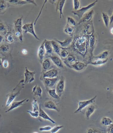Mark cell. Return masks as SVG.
I'll list each match as a JSON object with an SVG mask.
<instances>
[{
  "label": "cell",
  "instance_id": "12",
  "mask_svg": "<svg viewBox=\"0 0 113 133\" xmlns=\"http://www.w3.org/2000/svg\"><path fill=\"white\" fill-rule=\"evenodd\" d=\"M87 66V64L81 62H75L74 64L71 65V68L77 71H81L84 70Z\"/></svg>",
  "mask_w": 113,
  "mask_h": 133
},
{
  "label": "cell",
  "instance_id": "17",
  "mask_svg": "<svg viewBox=\"0 0 113 133\" xmlns=\"http://www.w3.org/2000/svg\"><path fill=\"white\" fill-rule=\"evenodd\" d=\"M27 100H29L28 99L25 98V99H24L22 101H20L13 102L12 103L11 106L9 109H8V110H6V113L9 112V111H10L11 110H13L14 109H16V108L19 107L23 104V103H24V102L27 101Z\"/></svg>",
  "mask_w": 113,
  "mask_h": 133
},
{
  "label": "cell",
  "instance_id": "22",
  "mask_svg": "<svg viewBox=\"0 0 113 133\" xmlns=\"http://www.w3.org/2000/svg\"><path fill=\"white\" fill-rule=\"evenodd\" d=\"M94 11L92 10L90 12H89L88 13L86 14L84 16H83V17L80 19V21L79 22V24L83 23V22H88L90 21L92 18V16L93 14Z\"/></svg>",
  "mask_w": 113,
  "mask_h": 133
},
{
  "label": "cell",
  "instance_id": "7",
  "mask_svg": "<svg viewBox=\"0 0 113 133\" xmlns=\"http://www.w3.org/2000/svg\"><path fill=\"white\" fill-rule=\"evenodd\" d=\"M65 78H64L63 76H62L59 80V82L57 83L56 89V92L60 97L62 96V94L63 93L65 90Z\"/></svg>",
  "mask_w": 113,
  "mask_h": 133
},
{
  "label": "cell",
  "instance_id": "18",
  "mask_svg": "<svg viewBox=\"0 0 113 133\" xmlns=\"http://www.w3.org/2000/svg\"><path fill=\"white\" fill-rule=\"evenodd\" d=\"M8 2L10 3L17 5H23L28 3H32L35 6H37V4L34 1H21V0H10Z\"/></svg>",
  "mask_w": 113,
  "mask_h": 133
},
{
  "label": "cell",
  "instance_id": "15",
  "mask_svg": "<svg viewBox=\"0 0 113 133\" xmlns=\"http://www.w3.org/2000/svg\"><path fill=\"white\" fill-rule=\"evenodd\" d=\"M56 41L60 44V46L62 49H65L68 48L72 43V37L68 38L63 41H61L56 39Z\"/></svg>",
  "mask_w": 113,
  "mask_h": 133
},
{
  "label": "cell",
  "instance_id": "26",
  "mask_svg": "<svg viewBox=\"0 0 113 133\" xmlns=\"http://www.w3.org/2000/svg\"><path fill=\"white\" fill-rule=\"evenodd\" d=\"M51 43L53 47V50L55 51V53L58 55H60L62 48L60 47V45L58 44V43L55 41H51Z\"/></svg>",
  "mask_w": 113,
  "mask_h": 133
},
{
  "label": "cell",
  "instance_id": "45",
  "mask_svg": "<svg viewBox=\"0 0 113 133\" xmlns=\"http://www.w3.org/2000/svg\"><path fill=\"white\" fill-rule=\"evenodd\" d=\"M2 66L4 68H7L9 66V62L7 60L5 59L2 62Z\"/></svg>",
  "mask_w": 113,
  "mask_h": 133
},
{
  "label": "cell",
  "instance_id": "46",
  "mask_svg": "<svg viewBox=\"0 0 113 133\" xmlns=\"http://www.w3.org/2000/svg\"><path fill=\"white\" fill-rule=\"evenodd\" d=\"M97 130L95 129L89 128L87 130V133H96V132L97 131Z\"/></svg>",
  "mask_w": 113,
  "mask_h": 133
},
{
  "label": "cell",
  "instance_id": "42",
  "mask_svg": "<svg viewBox=\"0 0 113 133\" xmlns=\"http://www.w3.org/2000/svg\"><path fill=\"white\" fill-rule=\"evenodd\" d=\"M7 7V4L5 1H0V11H2L5 9Z\"/></svg>",
  "mask_w": 113,
  "mask_h": 133
},
{
  "label": "cell",
  "instance_id": "16",
  "mask_svg": "<svg viewBox=\"0 0 113 133\" xmlns=\"http://www.w3.org/2000/svg\"><path fill=\"white\" fill-rule=\"evenodd\" d=\"M20 90H19L17 92H12V93L9 95L8 99L6 102V107H8L10 106L11 103H12L13 102L14 100L15 99V98L17 97V96L20 94Z\"/></svg>",
  "mask_w": 113,
  "mask_h": 133
},
{
  "label": "cell",
  "instance_id": "33",
  "mask_svg": "<svg viewBox=\"0 0 113 133\" xmlns=\"http://www.w3.org/2000/svg\"><path fill=\"white\" fill-rule=\"evenodd\" d=\"M48 92L49 95L53 98L56 99H58L60 98V96L57 94L55 89H48Z\"/></svg>",
  "mask_w": 113,
  "mask_h": 133
},
{
  "label": "cell",
  "instance_id": "41",
  "mask_svg": "<svg viewBox=\"0 0 113 133\" xmlns=\"http://www.w3.org/2000/svg\"><path fill=\"white\" fill-rule=\"evenodd\" d=\"M63 125H57L53 128H52L51 130H50L51 133H57L61 129L63 128Z\"/></svg>",
  "mask_w": 113,
  "mask_h": 133
},
{
  "label": "cell",
  "instance_id": "21",
  "mask_svg": "<svg viewBox=\"0 0 113 133\" xmlns=\"http://www.w3.org/2000/svg\"><path fill=\"white\" fill-rule=\"evenodd\" d=\"M44 107L47 109L53 110H56L57 112H59V110L57 108L56 105L55 104V103L54 102L51 100L46 102L44 103Z\"/></svg>",
  "mask_w": 113,
  "mask_h": 133
},
{
  "label": "cell",
  "instance_id": "34",
  "mask_svg": "<svg viewBox=\"0 0 113 133\" xmlns=\"http://www.w3.org/2000/svg\"><path fill=\"white\" fill-rule=\"evenodd\" d=\"M6 41L9 43H13L14 41V36L11 32H7L6 33Z\"/></svg>",
  "mask_w": 113,
  "mask_h": 133
},
{
  "label": "cell",
  "instance_id": "47",
  "mask_svg": "<svg viewBox=\"0 0 113 133\" xmlns=\"http://www.w3.org/2000/svg\"><path fill=\"white\" fill-rule=\"evenodd\" d=\"M107 133H113V123L110 126H109Z\"/></svg>",
  "mask_w": 113,
  "mask_h": 133
},
{
  "label": "cell",
  "instance_id": "30",
  "mask_svg": "<svg viewBox=\"0 0 113 133\" xmlns=\"http://www.w3.org/2000/svg\"><path fill=\"white\" fill-rule=\"evenodd\" d=\"M77 62V60L74 56L71 55H69V56L65 59V62L67 65L70 68V64L73 63V64Z\"/></svg>",
  "mask_w": 113,
  "mask_h": 133
},
{
  "label": "cell",
  "instance_id": "10",
  "mask_svg": "<svg viewBox=\"0 0 113 133\" xmlns=\"http://www.w3.org/2000/svg\"><path fill=\"white\" fill-rule=\"evenodd\" d=\"M50 57L53 63L56 65L57 68H64L62 61L59 57L56 55H54L50 56Z\"/></svg>",
  "mask_w": 113,
  "mask_h": 133
},
{
  "label": "cell",
  "instance_id": "2",
  "mask_svg": "<svg viewBox=\"0 0 113 133\" xmlns=\"http://www.w3.org/2000/svg\"><path fill=\"white\" fill-rule=\"evenodd\" d=\"M22 18L17 19L14 22V31L15 36L19 38L20 41H23V34H22Z\"/></svg>",
  "mask_w": 113,
  "mask_h": 133
},
{
  "label": "cell",
  "instance_id": "13",
  "mask_svg": "<svg viewBox=\"0 0 113 133\" xmlns=\"http://www.w3.org/2000/svg\"><path fill=\"white\" fill-rule=\"evenodd\" d=\"M44 46L45 49L46 54L49 55L53 53L54 50H53V47L51 43V41L45 39L44 41Z\"/></svg>",
  "mask_w": 113,
  "mask_h": 133
},
{
  "label": "cell",
  "instance_id": "20",
  "mask_svg": "<svg viewBox=\"0 0 113 133\" xmlns=\"http://www.w3.org/2000/svg\"><path fill=\"white\" fill-rule=\"evenodd\" d=\"M65 2H66V1H65V0H59L57 2L56 9L57 10L59 11L60 18H62V17H63V9Z\"/></svg>",
  "mask_w": 113,
  "mask_h": 133
},
{
  "label": "cell",
  "instance_id": "32",
  "mask_svg": "<svg viewBox=\"0 0 113 133\" xmlns=\"http://www.w3.org/2000/svg\"><path fill=\"white\" fill-rule=\"evenodd\" d=\"M42 68L44 71H47L51 66V62L48 59H45L42 62Z\"/></svg>",
  "mask_w": 113,
  "mask_h": 133
},
{
  "label": "cell",
  "instance_id": "24",
  "mask_svg": "<svg viewBox=\"0 0 113 133\" xmlns=\"http://www.w3.org/2000/svg\"><path fill=\"white\" fill-rule=\"evenodd\" d=\"M108 60V58L106 59H96L89 62L87 64H91L95 66H100L105 64Z\"/></svg>",
  "mask_w": 113,
  "mask_h": 133
},
{
  "label": "cell",
  "instance_id": "54",
  "mask_svg": "<svg viewBox=\"0 0 113 133\" xmlns=\"http://www.w3.org/2000/svg\"><path fill=\"white\" fill-rule=\"evenodd\" d=\"M96 133H101V132L99 131V130H97V131L96 132Z\"/></svg>",
  "mask_w": 113,
  "mask_h": 133
},
{
  "label": "cell",
  "instance_id": "31",
  "mask_svg": "<svg viewBox=\"0 0 113 133\" xmlns=\"http://www.w3.org/2000/svg\"><path fill=\"white\" fill-rule=\"evenodd\" d=\"M102 18L104 22V24L106 27L107 28L108 27L109 25H110V17H109L107 14H106L105 12H102Z\"/></svg>",
  "mask_w": 113,
  "mask_h": 133
},
{
  "label": "cell",
  "instance_id": "53",
  "mask_svg": "<svg viewBox=\"0 0 113 133\" xmlns=\"http://www.w3.org/2000/svg\"><path fill=\"white\" fill-rule=\"evenodd\" d=\"M110 32L113 35V28H112L111 29H110Z\"/></svg>",
  "mask_w": 113,
  "mask_h": 133
},
{
  "label": "cell",
  "instance_id": "43",
  "mask_svg": "<svg viewBox=\"0 0 113 133\" xmlns=\"http://www.w3.org/2000/svg\"><path fill=\"white\" fill-rule=\"evenodd\" d=\"M27 112H28L31 116L33 117V118H37L39 116V111H35L33 112L31 110H27Z\"/></svg>",
  "mask_w": 113,
  "mask_h": 133
},
{
  "label": "cell",
  "instance_id": "14",
  "mask_svg": "<svg viewBox=\"0 0 113 133\" xmlns=\"http://www.w3.org/2000/svg\"><path fill=\"white\" fill-rule=\"evenodd\" d=\"M44 41L41 44V45L39 48L38 51V56L39 61L41 62H42L43 61L44 57L46 54V51L44 48Z\"/></svg>",
  "mask_w": 113,
  "mask_h": 133
},
{
  "label": "cell",
  "instance_id": "28",
  "mask_svg": "<svg viewBox=\"0 0 113 133\" xmlns=\"http://www.w3.org/2000/svg\"><path fill=\"white\" fill-rule=\"evenodd\" d=\"M101 123L103 125L109 127L113 124V122L110 118L107 117H103L101 119Z\"/></svg>",
  "mask_w": 113,
  "mask_h": 133
},
{
  "label": "cell",
  "instance_id": "3",
  "mask_svg": "<svg viewBox=\"0 0 113 133\" xmlns=\"http://www.w3.org/2000/svg\"><path fill=\"white\" fill-rule=\"evenodd\" d=\"M98 2V1H95L87 6L82 7L81 9H78V10L72 11V12L75 15L77 16V17H78L79 19H81L83 17L85 13L87 12V11L90 10L93 7L95 6V5H96L97 2Z\"/></svg>",
  "mask_w": 113,
  "mask_h": 133
},
{
  "label": "cell",
  "instance_id": "40",
  "mask_svg": "<svg viewBox=\"0 0 113 133\" xmlns=\"http://www.w3.org/2000/svg\"><path fill=\"white\" fill-rule=\"evenodd\" d=\"M73 11L78 10L80 7V2L79 0H73Z\"/></svg>",
  "mask_w": 113,
  "mask_h": 133
},
{
  "label": "cell",
  "instance_id": "9",
  "mask_svg": "<svg viewBox=\"0 0 113 133\" xmlns=\"http://www.w3.org/2000/svg\"><path fill=\"white\" fill-rule=\"evenodd\" d=\"M58 74V71L57 69H52L47 71L43 73V78H54L57 77V75Z\"/></svg>",
  "mask_w": 113,
  "mask_h": 133
},
{
  "label": "cell",
  "instance_id": "1",
  "mask_svg": "<svg viewBox=\"0 0 113 133\" xmlns=\"http://www.w3.org/2000/svg\"><path fill=\"white\" fill-rule=\"evenodd\" d=\"M73 48L80 54L85 56L87 51V38L86 36H81L76 38Z\"/></svg>",
  "mask_w": 113,
  "mask_h": 133
},
{
  "label": "cell",
  "instance_id": "6",
  "mask_svg": "<svg viewBox=\"0 0 113 133\" xmlns=\"http://www.w3.org/2000/svg\"><path fill=\"white\" fill-rule=\"evenodd\" d=\"M36 72L35 71H31L27 69V68H25V71L24 72L25 80L24 83L25 84L27 83H31L35 80V75Z\"/></svg>",
  "mask_w": 113,
  "mask_h": 133
},
{
  "label": "cell",
  "instance_id": "23",
  "mask_svg": "<svg viewBox=\"0 0 113 133\" xmlns=\"http://www.w3.org/2000/svg\"><path fill=\"white\" fill-rule=\"evenodd\" d=\"M42 90L40 86L36 85L33 88L32 93L35 96H37V97H40V98H42Z\"/></svg>",
  "mask_w": 113,
  "mask_h": 133
},
{
  "label": "cell",
  "instance_id": "25",
  "mask_svg": "<svg viewBox=\"0 0 113 133\" xmlns=\"http://www.w3.org/2000/svg\"><path fill=\"white\" fill-rule=\"evenodd\" d=\"M64 31L65 33H66L68 35H70V36H72L75 31V28L74 26L67 24L65 26Z\"/></svg>",
  "mask_w": 113,
  "mask_h": 133
},
{
  "label": "cell",
  "instance_id": "29",
  "mask_svg": "<svg viewBox=\"0 0 113 133\" xmlns=\"http://www.w3.org/2000/svg\"><path fill=\"white\" fill-rule=\"evenodd\" d=\"M95 37L94 35H92L91 36L90 38V41H89V45L90 48L91 54V57H93V51L94 49V46L95 44Z\"/></svg>",
  "mask_w": 113,
  "mask_h": 133
},
{
  "label": "cell",
  "instance_id": "5",
  "mask_svg": "<svg viewBox=\"0 0 113 133\" xmlns=\"http://www.w3.org/2000/svg\"><path fill=\"white\" fill-rule=\"evenodd\" d=\"M22 30L24 31L25 33H30L35 37V39L39 40V38L37 36L35 32L33 22L31 23L26 24L22 26Z\"/></svg>",
  "mask_w": 113,
  "mask_h": 133
},
{
  "label": "cell",
  "instance_id": "49",
  "mask_svg": "<svg viewBox=\"0 0 113 133\" xmlns=\"http://www.w3.org/2000/svg\"><path fill=\"white\" fill-rule=\"evenodd\" d=\"M22 53H23L24 55H27L28 53V51L27 50H26V49H23L22 50Z\"/></svg>",
  "mask_w": 113,
  "mask_h": 133
},
{
  "label": "cell",
  "instance_id": "50",
  "mask_svg": "<svg viewBox=\"0 0 113 133\" xmlns=\"http://www.w3.org/2000/svg\"><path fill=\"white\" fill-rule=\"evenodd\" d=\"M113 22V13L112 15L110 17V24H111Z\"/></svg>",
  "mask_w": 113,
  "mask_h": 133
},
{
  "label": "cell",
  "instance_id": "39",
  "mask_svg": "<svg viewBox=\"0 0 113 133\" xmlns=\"http://www.w3.org/2000/svg\"><path fill=\"white\" fill-rule=\"evenodd\" d=\"M67 19V23H68L67 24L72 26H75L76 25L77 23L75 20H74L73 18L70 17H68Z\"/></svg>",
  "mask_w": 113,
  "mask_h": 133
},
{
  "label": "cell",
  "instance_id": "35",
  "mask_svg": "<svg viewBox=\"0 0 113 133\" xmlns=\"http://www.w3.org/2000/svg\"><path fill=\"white\" fill-rule=\"evenodd\" d=\"M69 52L67 50H66L65 49H62V50H61L59 56L61 57L62 59H65L69 56Z\"/></svg>",
  "mask_w": 113,
  "mask_h": 133
},
{
  "label": "cell",
  "instance_id": "44",
  "mask_svg": "<svg viewBox=\"0 0 113 133\" xmlns=\"http://www.w3.org/2000/svg\"><path fill=\"white\" fill-rule=\"evenodd\" d=\"M52 127L50 125L46 126L44 127H42L39 128V130L40 131H49L51 130Z\"/></svg>",
  "mask_w": 113,
  "mask_h": 133
},
{
  "label": "cell",
  "instance_id": "56",
  "mask_svg": "<svg viewBox=\"0 0 113 133\" xmlns=\"http://www.w3.org/2000/svg\"><path fill=\"white\" fill-rule=\"evenodd\" d=\"M9 133H11V132H9Z\"/></svg>",
  "mask_w": 113,
  "mask_h": 133
},
{
  "label": "cell",
  "instance_id": "48",
  "mask_svg": "<svg viewBox=\"0 0 113 133\" xmlns=\"http://www.w3.org/2000/svg\"><path fill=\"white\" fill-rule=\"evenodd\" d=\"M47 2V1H45V2H44V3L43 4V6H42V9H41V11H40V12H39V15H38V17H37V19H36V20H35V23H34V24H36V21H37V20L38 19V18H39V16H40V14H41V12H42V9H43V8L44 6V5H45V4L46 3V2Z\"/></svg>",
  "mask_w": 113,
  "mask_h": 133
},
{
  "label": "cell",
  "instance_id": "4",
  "mask_svg": "<svg viewBox=\"0 0 113 133\" xmlns=\"http://www.w3.org/2000/svg\"><path fill=\"white\" fill-rule=\"evenodd\" d=\"M97 95H95V97L92 98L90 99L79 101L78 102V108H77V110L74 112V114H77L78 112H81L83 109H84L85 108H86L87 106H89V105L93 103L95 101V100L97 98Z\"/></svg>",
  "mask_w": 113,
  "mask_h": 133
},
{
  "label": "cell",
  "instance_id": "36",
  "mask_svg": "<svg viewBox=\"0 0 113 133\" xmlns=\"http://www.w3.org/2000/svg\"><path fill=\"white\" fill-rule=\"evenodd\" d=\"M32 108H33V112L39 111V107L38 106L37 100L35 98H34L32 102Z\"/></svg>",
  "mask_w": 113,
  "mask_h": 133
},
{
  "label": "cell",
  "instance_id": "55",
  "mask_svg": "<svg viewBox=\"0 0 113 133\" xmlns=\"http://www.w3.org/2000/svg\"><path fill=\"white\" fill-rule=\"evenodd\" d=\"M33 133H38V132H33Z\"/></svg>",
  "mask_w": 113,
  "mask_h": 133
},
{
  "label": "cell",
  "instance_id": "37",
  "mask_svg": "<svg viewBox=\"0 0 113 133\" xmlns=\"http://www.w3.org/2000/svg\"><path fill=\"white\" fill-rule=\"evenodd\" d=\"M10 48L7 44H2L0 46V51L3 53H7L9 51Z\"/></svg>",
  "mask_w": 113,
  "mask_h": 133
},
{
  "label": "cell",
  "instance_id": "52",
  "mask_svg": "<svg viewBox=\"0 0 113 133\" xmlns=\"http://www.w3.org/2000/svg\"><path fill=\"white\" fill-rule=\"evenodd\" d=\"M0 66H2V61H1V58H0Z\"/></svg>",
  "mask_w": 113,
  "mask_h": 133
},
{
  "label": "cell",
  "instance_id": "19",
  "mask_svg": "<svg viewBox=\"0 0 113 133\" xmlns=\"http://www.w3.org/2000/svg\"><path fill=\"white\" fill-rule=\"evenodd\" d=\"M95 109H96V108L95 106L92 104L87 106L86 109V112H85L86 118L87 120L89 119L91 116L94 113V112H95Z\"/></svg>",
  "mask_w": 113,
  "mask_h": 133
},
{
  "label": "cell",
  "instance_id": "8",
  "mask_svg": "<svg viewBox=\"0 0 113 133\" xmlns=\"http://www.w3.org/2000/svg\"><path fill=\"white\" fill-rule=\"evenodd\" d=\"M58 79V77H57L54 78H43L44 83L46 85V86L47 88H52L55 85L57 80Z\"/></svg>",
  "mask_w": 113,
  "mask_h": 133
},
{
  "label": "cell",
  "instance_id": "27",
  "mask_svg": "<svg viewBox=\"0 0 113 133\" xmlns=\"http://www.w3.org/2000/svg\"><path fill=\"white\" fill-rule=\"evenodd\" d=\"M109 52L107 51H103V52L98 55L97 56H93V59L94 60L96 59H107L108 56Z\"/></svg>",
  "mask_w": 113,
  "mask_h": 133
},
{
  "label": "cell",
  "instance_id": "38",
  "mask_svg": "<svg viewBox=\"0 0 113 133\" xmlns=\"http://www.w3.org/2000/svg\"><path fill=\"white\" fill-rule=\"evenodd\" d=\"M0 32H2L5 35L7 33V28L2 22H0Z\"/></svg>",
  "mask_w": 113,
  "mask_h": 133
},
{
  "label": "cell",
  "instance_id": "51",
  "mask_svg": "<svg viewBox=\"0 0 113 133\" xmlns=\"http://www.w3.org/2000/svg\"><path fill=\"white\" fill-rule=\"evenodd\" d=\"M3 37L2 35H0V43L2 42V41H3Z\"/></svg>",
  "mask_w": 113,
  "mask_h": 133
},
{
  "label": "cell",
  "instance_id": "11",
  "mask_svg": "<svg viewBox=\"0 0 113 133\" xmlns=\"http://www.w3.org/2000/svg\"><path fill=\"white\" fill-rule=\"evenodd\" d=\"M39 116L43 118V119L48 120L53 124H56V122L52 119L45 112V111L42 109L40 106H39Z\"/></svg>",
  "mask_w": 113,
  "mask_h": 133
}]
</instances>
